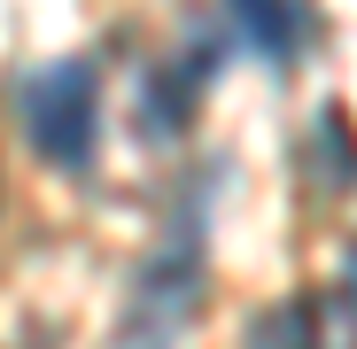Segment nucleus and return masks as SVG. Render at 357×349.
I'll return each mask as SVG.
<instances>
[{"label":"nucleus","instance_id":"obj_1","mask_svg":"<svg viewBox=\"0 0 357 349\" xmlns=\"http://www.w3.org/2000/svg\"><path fill=\"white\" fill-rule=\"evenodd\" d=\"M202 295H210V256H202V210L187 202L163 225V241L148 249V264L132 272V295H125L101 349H178Z\"/></svg>","mask_w":357,"mask_h":349},{"label":"nucleus","instance_id":"obj_2","mask_svg":"<svg viewBox=\"0 0 357 349\" xmlns=\"http://www.w3.org/2000/svg\"><path fill=\"white\" fill-rule=\"evenodd\" d=\"M24 132L39 148V163L54 171H93V148H101V70L86 54H63L47 63L31 86H24Z\"/></svg>","mask_w":357,"mask_h":349},{"label":"nucleus","instance_id":"obj_3","mask_svg":"<svg viewBox=\"0 0 357 349\" xmlns=\"http://www.w3.org/2000/svg\"><path fill=\"white\" fill-rule=\"evenodd\" d=\"M225 16H233V31H241L264 63H287V54L303 47V31H311L303 0H225Z\"/></svg>","mask_w":357,"mask_h":349},{"label":"nucleus","instance_id":"obj_4","mask_svg":"<svg viewBox=\"0 0 357 349\" xmlns=\"http://www.w3.org/2000/svg\"><path fill=\"white\" fill-rule=\"evenodd\" d=\"M303 163H319V187H326V194H342V187L357 179V148H349V116H342V109L319 116V140L303 148Z\"/></svg>","mask_w":357,"mask_h":349},{"label":"nucleus","instance_id":"obj_5","mask_svg":"<svg viewBox=\"0 0 357 349\" xmlns=\"http://www.w3.org/2000/svg\"><path fill=\"white\" fill-rule=\"evenodd\" d=\"M249 349H319V311H311V303H280V311H264L257 334H249Z\"/></svg>","mask_w":357,"mask_h":349},{"label":"nucleus","instance_id":"obj_6","mask_svg":"<svg viewBox=\"0 0 357 349\" xmlns=\"http://www.w3.org/2000/svg\"><path fill=\"white\" fill-rule=\"evenodd\" d=\"M342 318H349V334H357V249H349V264H342Z\"/></svg>","mask_w":357,"mask_h":349}]
</instances>
